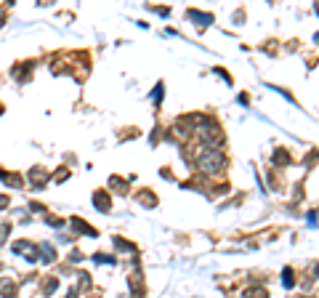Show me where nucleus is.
I'll list each match as a JSON object with an SVG mask.
<instances>
[{
    "mask_svg": "<svg viewBox=\"0 0 319 298\" xmlns=\"http://www.w3.org/2000/svg\"><path fill=\"white\" fill-rule=\"evenodd\" d=\"M14 288H16V285L11 282V280L0 277V295H8V298H11V293H14Z\"/></svg>",
    "mask_w": 319,
    "mask_h": 298,
    "instance_id": "nucleus-7",
    "label": "nucleus"
},
{
    "mask_svg": "<svg viewBox=\"0 0 319 298\" xmlns=\"http://www.w3.org/2000/svg\"><path fill=\"white\" fill-rule=\"evenodd\" d=\"M11 250H14V253H24L27 261H38V248H35L32 242H27V240L14 242V245H11Z\"/></svg>",
    "mask_w": 319,
    "mask_h": 298,
    "instance_id": "nucleus-2",
    "label": "nucleus"
},
{
    "mask_svg": "<svg viewBox=\"0 0 319 298\" xmlns=\"http://www.w3.org/2000/svg\"><path fill=\"white\" fill-rule=\"evenodd\" d=\"M93 261H99V264H114V258H109V256H104V253H99V256H93Z\"/></svg>",
    "mask_w": 319,
    "mask_h": 298,
    "instance_id": "nucleus-13",
    "label": "nucleus"
},
{
    "mask_svg": "<svg viewBox=\"0 0 319 298\" xmlns=\"http://www.w3.org/2000/svg\"><path fill=\"white\" fill-rule=\"evenodd\" d=\"M282 277H285V280H282V282H285V288H293V272L285 269V274H282Z\"/></svg>",
    "mask_w": 319,
    "mask_h": 298,
    "instance_id": "nucleus-14",
    "label": "nucleus"
},
{
    "mask_svg": "<svg viewBox=\"0 0 319 298\" xmlns=\"http://www.w3.org/2000/svg\"><path fill=\"white\" fill-rule=\"evenodd\" d=\"M56 288H59L56 277H45V282H43V293H45V295H51V293H53Z\"/></svg>",
    "mask_w": 319,
    "mask_h": 298,
    "instance_id": "nucleus-8",
    "label": "nucleus"
},
{
    "mask_svg": "<svg viewBox=\"0 0 319 298\" xmlns=\"http://www.w3.org/2000/svg\"><path fill=\"white\" fill-rule=\"evenodd\" d=\"M0 115H3V104H0Z\"/></svg>",
    "mask_w": 319,
    "mask_h": 298,
    "instance_id": "nucleus-16",
    "label": "nucleus"
},
{
    "mask_svg": "<svg viewBox=\"0 0 319 298\" xmlns=\"http://www.w3.org/2000/svg\"><path fill=\"white\" fill-rule=\"evenodd\" d=\"M8 234H11V224L8 221H0V242H3Z\"/></svg>",
    "mask_w": 319,
    "mask_h": 298,
    "instance_id": "nucleus-12",
    "label": "nucleus"
},
{
    "mask_svg": "<svg viewBox=\"0 0 319 298\" xmlns=\"http://www.w3.org/2000/svg\"><path fill=\"white\" fill-rule=\"evenodd\" d=\"M197 165L202 168L205 173H218L223 168V154L213 147H199L197 152Z\"/></svg>",
    "mask_w": 319,
    "mask_h": 298,
    "instance_id": "nucleus-1",
    "label": "nucleus"
},
{
    "mask_svg": "<svg viewBox=\"0 0 319 298\" xmlns=\"http://www.w3.org/2000/svg\"><path fill=\"white\" fill-rule=\"evenodd\" d=\"M138 197H141V202H144L147 208H152V205H155V202H157L155 197H152V192H149V189H144V192H141Z\"/></svg>",
    "mask_w": 319,
    "mask_h": 298,
    "instance_id": "nucleus-10",
    "label": "nucleus"
},
{
    "mask_svg": "<svg viewBox=\"0 0 319 298\" xmlns=\"http://www.w3.org/2000/svg\"><path fill=\"white\" fill-rule=\"evenodd\" d=\"M245 298H269L266 288H250V290H245Z\"/></svg>",
    "mask_w": 319,
    "mask_h": 298,
    "instance_id": "nucleus-9",
    "label": "nucleus"
},
{
    "mask_svg": "<svg viewBox=\"0 0 319 298\" xmlns=\"http://www.w3.org/2000/svg\"><path fill=\"white\" fill-rule=\"evenodd\" d=\"M72 229H77V232H82V234H88V237L96 234V232H93L91 226L85 224V221H80V219H72Z\"/></svg>",
    "mask_w": 319,
    "mask_h": 298,
    "instance_id": "nucleus-6",
    "label": "nucleus"
},
{
    "mask_svg": "<svg viewBox=\"0 0 319 298\" xmlns=\"http://www.w3.org/2000/svg\"><path fill=\"white\" fill-rule=\"evenodd\" d=\"M48 178H51V176H48V173H45L43 168H32V171H30V184H32L35 189H40V186H45V184H48Z\"/></svg>",
    "mask_w": 319,
    "mask_h": 298,
    "instance_id": "nucleus-3",
    "label": "nucleus"
},
{
    "mask_svg": "<svg viewBox=\"0 0 319 298\" xmlns=\"http://www.w3.org/2000/svg\"><path fill=\"white\" fill-rule=\"evenodd\" d=\"M93 205L106 213V210H109V205H112V202H109V195H106V192H96V195H93Z\"/></svg>",
    "mask_w": 319,
    "mask_h": 298,
    "instance_id": "nucleus-5",
    "label": "nucleus"
},
{
    "mask_svg": "<svg viewBox=\"0 0 319 298\" xmlns=\"http://www.w3.org/2000/svg\"><path fill=\"white\" fill-rule=\"evenodd\" d=\"M38 258H43L45 264H51V261L56 258V250H53V245H51V242H40V245H38Z\"/></svg>",
    "mask_w": 319,
    "mask_h": 298,
    "instance_id": "nucleus-4",
    "label": "nucleus"
},
{
    "mask_svg": "<svg viewBox=\"0 0 319 298\" xmlns=\"http://www.w3.org/2000/svg\"><path fill=\"white\" fill-rule=\"evenodd\" d=\"M8 202H11V200H8L6 195H0V208H6V205H8Z\"/></svg>",
    "mask_w": 319,
    "mask_h": 298,
    "instance_id": "nucleus-15",
    "label": "nucleus"
},
{
    "mask_svg": "<svg viewBox=\"0 0 319 298\" xmlns=\"http://www.w3.org/2000/svg\"><path fill=\"white\" fill-rule=\"evenodd\" d=\"M114 248L117 250H136L133 242H125V240H120V237H114Z\"/></svg>",
    "mask_w": 319,
    "mask_h": 298,
    "instance_id": "nucleus-11",
    "label": "nucleus"
}]
</instances>
